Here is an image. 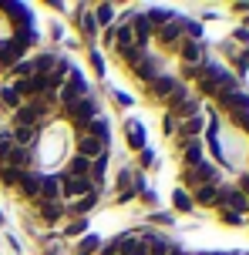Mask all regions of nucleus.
<instances>
[{"label": "nucleus", "instance_id": "nucleus-19", "mask_svg": "<svg viewBox=\"0 0 249 255\" xmlns=\"http://www.w3.org/2000/svg\"><path fill=\"white\" fill-rule=\"evenodd\" d=\"M94 202H98V191L84 195V198H78V202H71V212H74V215H84V212H91Z\"/></svg>", "mask_w": 249, "mask_h": 255}, {"label": "nucleus", "instance_id": "nucleus-5", "mask_svg": "<svg viewBox=\"0 0 249 255\" xmlns=\"http://www.w3.org/2000/svg\"><path fill=\"white\" fill-rule=\"evenodd\" d=\"M185 185H189V188H202V185H219V175H216V168H212V165L199 161V165L185 168Z\"/></svg>", "mask_w": 249, "mask_h": 255}, {"label": "nucleus", "instance_id": "nucleus-13", "mask_svg": "<svg viewBox=\"0 0 249 255\" xmlns=\"http://www.w3.org/2000/svg\"><path fill=\"white\" fill-rule=\"evenodd\" d=\"M192 205H219V185H202V188H196Z\"/></svg>", "mask_w": 249, "mask_h": 255}, {"label": "nucleus", "instance_id": "nucleus-12", "mask_svg": "<svg viewBox=\"0 0 249 255\" xmlns=\"http://www.w3.org/2000/svg\"><path fill=\"white\" fill-rule=\"evenodd\" d=\"M142 242H145V249H148V255H172V242H165L155 232H148Z\"/></svg>", "mask_w": 249, "mask_h": 255}, {"label": "nucleus", "instance_id": "nucleus-4", "mask_svg": "<svg viewBox=\"0 0 249 255\" xmlns=\"http://www.w3.org/2000/svg\"><path fill=\"white\" fill-rule=\"evenodd\" d=\"M78 158H84V161L108 158V141L105 138H94V134H81V138H78Z\"/></svg>", "mask_w": 249, "mask_h": 255}, {"label": "nucleus", "instance_id": "nucleus-21", "mask_svg": "<svg viewBox=\"0 0 249 255\" xmlns=\"http://www.w3.org/2000/svg\"><path fill=\"white\" fill-rule=\"evenodd\" d=\"M172 202H175V208H179V212H189V208H192V198H189V191H185V188H175Z\"/></svg>", "mask_w": 249, "mask_h": 255}, {"label": "nucleus", "instance_id": "nucleus-17", "mask_svg": "<svg viewBox=\"0 0 249 255\" xmlns=\"http://www.w3.org/2000/svg\"><path fill=\"white\" fill-rule=\"evenodd\" d=\"M202 161V144L199 141H185V165L192 168V165H199Z\"/></svg>", "mask_w": 249, "mask_h": 255}, {"label": "nucleus", "instance_id": "nucleus-2", "mask_svg": "<svg viewBox=\"0 0 249 255\" xmlns=\"http://www.w3.org/2000/svg\"><path fill=\"white\" fill-rule=\"evenodd\" d=\"M148 91H152V98L169 101V104H175V101H182V98H185V88L175 81V77H169V74H158L155 81L148 84Z\"/></svg>", "mask_w": 249, "mask_h": 255}, {"label": "nucleus", "instance_id": "nucleus-18", "mask_svg": "<svg viewBox=\"0 0 249 255\" xmlns=\"http://www.w3.org/2000/svg\"><path fill=\"white\" fill-rule=\"evenodd\" d=\"M24 175H27L24 168H0V181H3V185H10V188H13V185H20Z\"/></svg>", "mask_w": 249, "mask_h": 255}, {"label": "nucleus", "instance_id": "nucleus-9", "mask_svg": "<svg viewBox=\"0 0 249 255\" xmlns=\"http://www.w3.org/2000/svg\"><path fill=\"white\" fill-rule=\"evenodd\" d=\"M37 202H61V175H44L40 178V198Z\"/></svg>", "mask_w": 249, "mask_h": 255}, {"label": "nucleus", "instance_id": "nucleus-22", "mask_svg": "<svg viewBox=\"0 0 249 255\" xmlns=\"http://www.w3.org/2000/svg\"><path fill=\"white\" fill-rule=\"evenodd\" d=\"M101 249V242L94 239V235H88V239H81V245H78V255H91V252H98Z\"/></svg>", "mask_w": 249, "mask_h": 255}, {"label": "nucleus", "instance_id": "nucleus-1", "mask_svg": "<svg viewBox=\"0 0 249 255\" xmlns=\"http://www.w3.org/2000/svg\"><path fill=\"white\" fill-rule=\"evenodd\" d=\"M54 98H57V104H61V108L81 101V98H88V84H84V77H81L78 71H71V74H67V81L54 91Z\"/></svg>", "mask_w": 249, "mask_h": 255}, {"label": "nucleus", "instance_id": "nucleus-6", "mask_svg": "<svg viewBox=\"0 0 249 255\" xmlns=\"http://www.w3.org/2000/svg\"><path fill=\"white\" fill-rule=\"evenodd\" d=\"M185 30H189V20H182V17H172L169 24L158 30L155 37L165 44V47H175V44H182V37H185Z\"/></svg>", "mask_w": 249, "mask_h": 255}, {"label": "nucleus", "instance_id": "nucleus-24", "mask_svg": "<svg viewBox=\"0 0 249 255\" xmlns=\"http://www.w3.org/2000/svg\"><path fill=\"white\" fill-rule=\"evenodd\" d=\"M111 20H115V10H111L108 3H101V7H98V24H111Z\"/></svg>", "mask_w": 249, "mask_h": 255}, {"label": "nucleus", "instance_id": "nucleus-11", "mask_svg": "<svg viewBox=\"0 0 249 255\" xmlns=\"http://www.w3.org/2000/svg\"><path fill=\"white\" fill-rule=\"evenodd\" d=\"M182 61L185 67H202V44L199 40H182Z\"/></svg>", "mask_w": 249, "mask_h": 255}, {"label": "nucleus", "instance_id": "nucleus-26", "mask_svg": "<svg viewBox=\"0 0 249 255\" xmlns=\"http://www.w3.org/2000/svg\"><path fill=\"white\" fill-rule=\"evenodd\" d=\"M219 218L229 222V225H239V222H243V215H236V212H219Z\"/></svg>", "mask_w": 249, "mask_h": 255}, {"label": "nucleus", "instance_id": "nucleus-27", "mask_svg": "<svg viewBox=\"0 0 249 255\" xmlns=\"http://www.w3.org/2000/svg\"><path fill=\"white\" fill-rule=\"evenodd\" d=\"M239 191L249 198V175H243V178H239Z\"/></svg>", "mask_w": 249, "mask_h": 255}, {"label": "nucleus", "instance_id": "nucleus-14", "mask_svg": "<svg viewBox=\"0 0 249 255\" xmlns=\"http://www.w3.org/2000/svg\"><path fill=\"white\" fill-rule=\"evenodd\" d=\"M40 178L44 175H34V171H27L24 178H20V191H24L27 198H40Z\"/></svg>", "mask_w": 249, "mask_h": 255}, {"label": "nucleus", "instance_id": "nucleus-15", "mask_svg": "<svg viewBox=\"0 0 249 255\" xmlns=\"http://www.w3.org/2000/svg\"><path fill=\"white\" fill-rule=\"evenodd\" d=\"M81 134H94V138H105L108 141V121H105V118H94L91 125L81 128Z\"/></svg>", "mask_w": 249, "mask_h": 255}, {"label": "nucleus", "instance_id": "nucleus-7", "mask_svg": "<svg viewBox=\"0 0 249 255\" xmlns=\"http://www.w3.org/2000/svg\"><path fill=\"white\" fill-rule=\"evenodd\" d=\"M94 185L91 178H71V175H61V195H67V198H84V195H91Z\"/></svg>", "mask_w": 249, "mask_h": 255}, {"label": "nucleus", "instance_id": "nucleus-20", "mask_svg": "<svg viewBox=\"0 0 249 255\" xmlns=\"http://www.w3.org/2000/svg\"><path fill=\"white\" fill-rule=\"evenodd\" d=\"M78 24H81V30H84L88 37H94V30H98V20H94V13H91V10H81V13H78Z\"/></svg>", "mask_w": 249, "mask_h": 255}, {"label": "nucleus", "instance_id": "nucleus-29", "mask_svg": "<svg viewBox=\"0 0 249 255\" xmlns=\"http://www.w3.org/2000/svg\"><path fill=\"white\" fill-rule=\"evenodd\" d=\"M3 71H7V67H3V64H0V74H3Z\"/></svg>", "mask_w": 249, "mask_h": 255}, {"label": "nucleus", "instance_id": "nucleus-3", "mask_svg": "<svg viewBox=\"0 0 249 255\" xmlns=\"http://www.w3.org/2000/svg\"><path fill=\"white\" fill-rule=\"evenodd\" d=\"M61 111H64V118H71L78 128H84V125H91L94 118H98V104H94L91 98H81V101L67 104V108H61Z\"/></svg>", "mask_w": 249, "mask_h": 255}, {"label": "nucleus", "instance_id": "nucleus-30", "mask_svg": "<svg viewBox=\"0 0 249 255\" xmlns=\"http://www.w3.org/2000/svg\"><path fill=\"white\" fill-rule=\"evenodd\" d=\"M47 255H61V252H47Z\"/></svg>", "mask_w": 249, "mask_h": 255}, {"label": "nucleus", "instance_id": "nucleus-8", "mask_svg": "<svg viewBox=\"0 0 249 255\" xmlns=\"http://www.w3.org/2000/svg\"><path fill=\"white\" fill-rule=\"evenodd\" d=\"M128 27H131V34H135V47H145V44H148V37L155 34V27L148 24V17H145V13H135Z\"/></svg>", "mask_w": 249, "mask_h": 255}, {"label": "nucleus", "instance_id": "nucleus-10", "mask_svg": "<svg viewBox=\"0 0 249 255\" xmlns=\"http://www.w3.org/2000/svg\"><path fill=\"white\" fill-rule=\"evenodd\" d=\"M125 134H128V144L135 151H145V125L138 118H128L125 121Z\"/></svg>", "mask_w": 249, "mask_h": 255}, {"label": "nucleus", "instance_id": "nucleus-23", "mask_svg": "<svg viewBox=\"0 0 249 255\" xmlns=\"http://www.w3.org/2000/svg\"><path fill=\"white\" fill-rule=\"evenodd\" d=\"M0 98H3V104H7V108H13V111L20 108V94H17V91H13V88H7V91H3V94H0Z\"/></svg>", "mask_w": 249, "mask_h": 255}, {"label": "nucleus", "instance_id": "nucleus-25", "mask_svg": "<svg viewBox=\"0 0 249 255\" xmlns=\"http://www.w3.org/2000/svg\"><path fill=\"white\" fill-rule=\"evenodd\" d=\"M91 64H94V71L105 77V61H101V54H98V51H91Z\"/></svg>", "mask_w": 249, "mask_h": 255}, {"label": "nucleus", "instance_id": "nucleus-16", "mask_svg": "<svg viewBox=\"0 0 249 255\" xmlns=\"http://www.w3.org/2000/svg\"><path fill=\"white\" fill-rule=\"evenodd\" d=\"M40 205V215L47 218V222H57V218L64 215V205L61 202H37Z\"/></svg>", "mask_w": 249, "mask_h": 255}, {"label": "nucleus", "instance_id": "nucleus-28", "mask_svg": "<svg viewBox=\"0 0 249 255\" xmlns=\"http://www.w3.org/2000/svg\"><path fill=\"white\" fill-rule=\"evenodd\" d=\"M172 255H189V252H179V249H172Z\"/></svg>", "mask_w": 249, "mask_h": 255}, {"label": "nucleus", "instance_id": "nucleus-31", "mask_svg": "<svg viewBox=\"0 0 249 255\" xmlns=\"http://www.w3.org/2000/svg\"><path fill=\"white\" fill-rule=\"evenodd\" d=\"M246 24H249V17H246Z\"/></svg>", "mask_w": 249, "mask_h": 255}]
</instances>
